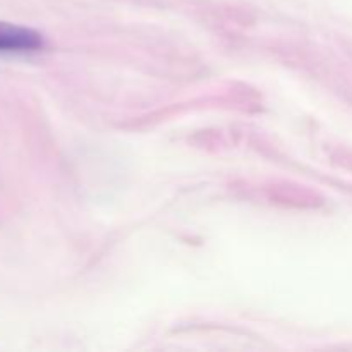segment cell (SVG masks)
Listing matches in <instances>:
<instances>
[{"label": "cell", "instance_id": "1", "mask_svg": "<svg viewBox=\"0 0 352 352\" xmlns=\"http://www.w3.org/2000/svg\"><path fill=\"white\" fill-rule=\"evenodd\" d=\"M43 45L41 34L30 28L0 23V52H33Z\"/></svg>", "mask_w": 352, "mask_h": 352}]
</instances>
